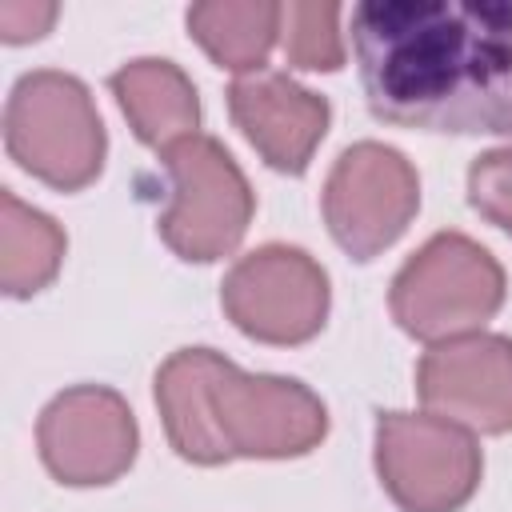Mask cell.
Here are the masks:
<instances>
[{"label":"cell","instance_id":"1","mask_svg":"<svg viewBox=\"0 0 512 512\" xmlns=\"http://www.w3.org/2000/svg\"><path fill=\"white\" fill-rule=\"evenodd\" d=\"M352 48L376 120L456 132H512V0H368Z\"/></svg>","mask_w":512,"mask_h":512},{"label":"cell","instance_id":"2","mask_svg":"<svg viewBox=\"0 0 512 512\" xmlns=\"http://www.w3.org/2000/svg\"><path fill=\"white\" fill-rule=\"evenodd\" d=\"M152 392L168 444L192 464L288 460L328 436V408L308 384L240 372L212 348L172 352Z\"/></svg>","mask_w":512,"mask_h":512},{"label":"cell","instance_id":"3","mask_svg":"<svg viewBox=\"0 0 512 512\" xmlns=\"http://www.w3.org/2000/svg\"><path fill=\"white\" fill-rule=\"evenodd\" d=\"M4 148L48 188H88L104 168L108 136L84 80L56 68L24 72L4 108Z\"/></svg>","mask_w":512,"mask_h":512},{"label":"cell","instance_id":"4","mask_svg":"<svg viewBox=\"0 0 512 512\" xmlns=\"http://www.w3.org/2000/svg\"><path fill=\"white\" fill-rule=\"evenodd\" d=\"M500 304L504 268L464 232H436L424 240L400 264L388 292L392 320L424 344L480 332L500 312Z\"/></svg>","mask_w":512,"mask_h":512},{"label":"cell","instance_id":"5","mask_svg":"<svg viewBox=\"0 0 512 512\" xmlns=\"http://www.w3.org/2000/svg\"><path fill=\"white\" fill-rule=\"evenodd\" d=\"M168 172V208L160 212V236L164 244L192 264H212L244 240L256 196L232 160V152L196 132L160 152Z\"/></svg>","mask_w":512,"mask_h":512},{"label":"cell","instance_id":"6","mask_svg":"<svg viewBox=\"0 0 512 512\" xmlns=\"http://www.w3.org/2000/svg\"><path fill=\"white\" fill-rule=\"evenodd\" d=\"M480 472L484 456L468 428L432 412L376 416V476L404 512H460Z\"/></svg>","mask_w":512,"mask_h":512},{"label":"cell","instance_id":"7","mask_svg":"<svg viewBox=\"0 0 512 512\" xmlns=\"http://www.w3.org/2000/svg\"><path fill=\"white\" fill-rule=\"evenodd\" d=\"M420 208V180L404 152L360 140L340 152L324 180V220L352 260H372L404 236Z\"/></svg>","mask_w":512,"mask_h":512},{"label":"cell","instance_id":"8","mask_svg":"<svg viewBox=\"0 0 512 512\" xmlns=\"http://www.w3.org/2000/svg\"><path fill=\"white\" fill-rule=\"evenodd\" d=\"M328 300V272L292 244H264L240 256L220 284L228 320L260 344L312 340L328 320Z\"/></svg>","mask_w":512,"mask_h":512},{"label":"cell","instance_id":"9","mask_svg":"<svg viewBox=\"0 0 512 512\" xmlns=\"http://www.w3.org/2000/svg\"><path fill=\"white\" fill-rule=\"evenodd\" d=\"M44 468L68 488H96L124 476L136 460L140 432L128 400L104 384H76L48 400L36 420Z\"/></svg>","mask_w":512,"mask_h":512},{"label":"cell","instance_id":"10","mask_svg":"<svg viewBox=\"0 0 512 512\" xmlns=\"http://www.w3.org/2000/svg\"><path fill=\"white\" fill-rule=\"evenodd\" d=\"M424 408L468 432H512V340L468 332L432 344L416 368Z\"/></svg>","mask_w":512,"mask_h":512},{"label":"cell","instance_id":"11","mask_svg":"<svg viewBox=\"0 0 512 512\" xmlns=\"http://www.w3.org/2000/svg\"><path fill=\"white\" fill-rule=\"evenodd\" d=\"M228 112L244 140L288 176H300L316 152V144L328 132L332 108L312 88L296 84L288 72L260 68L248 76H236L228 88Z\"/></svg>","mask_w":512,"mask_h":512},{"label":"cell","instance_id":"12","mask_svg":"<svg viewBox=\"0 0 512 512\" xmlns=\"http://www.w3.org/2000/svg\"><path fill=\"white\" fill-rule=\"evenodd\" d=\"M108 88L120 112L128 116V128L136 132V140L156 152H164L184 136H196L200 128L196 84L172 60H156V56L128 60L108 76Z\"/></svg>","mask_w":512,"mask_h":512},{"label":"cell","instance_id":"13","mask_svg":"<svg viewBox=\"0 0 512 512\" xmlns=\"http://www.w3.org/2000/svg\"><path fill=\"white\" fill-rule=\"evenodd\" d=\"M284 4L272 0H220V4H192L188 32L212 56V64L228 72H260L276 36H280Z\"/></svg>","mask_w":512,"mask_h":512},{"label":"cell","instance_id":"14","mask_svg":"<svg viewBox=\"0 0 512 512\" xmlns=\"http://www.w3.org/2000/svg\"><path fill=\"white\" fill-rule=\"evenodd\" d=\"M64 228L28 208L12 188L0 192V288L8 296H36L64 264Z\"/></svg>","mask_w":512,"mask_h":512},{"label":"cell","instance_id":"15","mask_svg":"<svg viewBox=\"0 0 512 512\" xmlns=\"http://www.w3.org/2000/svg\"><path fill=\"white\" fill-rule=\"evenodd\" d=\"M336 20H340V4H312V0L284 4V16H280L284 60L308 72H336L344 64Z\"/></svg>","mask_w":512,"mask_h":512},{"label":"cell","instance_id":"16","mask_svg":"<svg viewBox=\"0 0 512 512\" xmlns=\"http://www.w3.org/2000/svg\"><path fill=\"white\" fill-rule=\"evenodd\" d=\"M468 204L512 236V144L480 152L468 164Z\"/></svg>","mask_w":512,"mask_h":512},{"label":"cell","instance_id":"17","mask_svg":"<svg viewBox=\"0 0 512 512\" xmlns=\"http://www.w3.org/2000/svg\"><path fill=\"white\" fill-rule=\"evenodd\" d=\"M52 20H56V4H20V0L0 4V36L8 44H24V40L44 36Z\"/></svg>","mask_w":512,"mask_h":512}]
</instances>
